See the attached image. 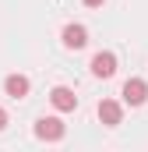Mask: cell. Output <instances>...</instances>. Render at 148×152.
<instances>
[{"mask_svg": "<svg viewBox=\"0 0 148 152\" xmlns=\"http://www.w3.org/2000/svg\"><path fill=\"white\" fill-rule=\"evenodd\" d=\"M106 0H85V7H102Z\"/></svg>", "mask_w": 148, "mask_h": 152, "instance_id": "8", "label": "cell"}, {"mask_svg": "<svg viewBox=\"0 0 148 152\" xmlns=\"http://www.w3.org/2000/svg\"><path fill=\"white\" fill-rule=\"evenodd\" d=\"M28 88H32V85H28L25 75H7V78H4V92H7L11 99H25Z\"/></svg>", "mask_w": 148, "mask_h": 152, "instance_id": "6", "label": "cell"}, {"mask_svg": "<svg viewBox=\"0 0 148 152\" xmlns=\"http://www.w3.org/2000/svg\"><path fill=\"white\" fill-rule=\"evenodd\" d=\"M49 103H53V106H57L60 113H71L74 106H78V96H74L67 85H57V88L49 92Z\"/></svg>", "mask_w": 148, "mask_h": 152, "instance_id": "4", "label": "cell"}, {"mask_svg": "<svg viewBox=\"0 0 148 152\" xmlns=\"http://www.w3.org/2000/svg\"><path fill=\"white\" fill-rule=\"evenodd\" d=\"M4 127H7V113L0 110V131H4Z\"/></svg>", "mask_w": 148, "mask_h": 152, "instance_id": "9", "label": "cell"}, {"mask_svg": "<svg viewBox=\"0 0 148 152\" xmlns=\"http://www.w3.org/2000/svg\"><path fill=\"white\" fill-rule=\"evenodd\" d=\"M99 120H102L106 127H116V124L123 120V106H120L116 99H102V103H99Z\"/></svg>", "mask_w": 148, "mask_h": 152, "instance_id": "5", "label": "cell"}, {"mask_svg": "<svg viewBox=\"0 0 148 152\" xmlns=\"http://www.w3.org/2000/svg\"><path fill=\"white\" fill-rule=\"evenodd\" d=\"M64 120L60 117H39L36 120V138H42V142H60L64 138Z\"/></svg>", "mask_w": 148, "mask_h": 152, "instance_id": "1", "label": "cell"}, {"mask_svg": "<svg viewBox=\"0 0 148 152\" xmlns=\"http://www.w3.org/2000/svg\"><path fill=\"white\" fill-rule=\"evenodd\" d=\"M145 99H148V85L141 78H127V81H123V103H127V106H141Z\"/></svg>", "mask_w": 148, "mask_h": 152, "instance_id": "2", "label": "cell"}, {"mask_svg": "<svg viewBox=\"0 0 148 152\" xmlns=\"http://www.w3.org/2000/svg\"><path fill=\"white\" fill-rule=\"evenodd\" d=\"M85 42H88L85 25H67V28H64V46H67V50H81Z\"/></svg>", "mask_w": 148, "mask_h": 152, "instance_id": "7", "label": "cell"}, {"mask_svg": "<svg viewBox=\"0 0 148 152\" xmlns=\"http://www.w3.org/2000/svg\"><path fill=\"white\" fill-rule=\"evenodd\" d=\"M92 75L95 78H113L116 75V57H113L110 50H102V53L92 57Z\"/></svg>", "mask_w": 148, "mask_h": 152, "instance_id": "3", "label": "cell"}]
</instances>
